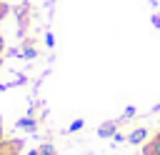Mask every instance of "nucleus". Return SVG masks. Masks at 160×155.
<instances>
[{
	"label": "nucleus",
	"mask_w": 160,
	"mask_h": 155,
	"mask_svg": "<svg viewBox=\"0 0 160 155\" xmlns=\"http://www.w3.org/2000/svg\"><path fill=\"white\" fill-rule=\"evenodd\" d=\"M148 135H150V130H148V128H135V130H130L128 142H130V145H142V142L148 140Z\"/></svg>",
	"instance_id": "obj_1"
},
{
	"label": "nucleus",
	"mask_w": 160,
	"mask_h": 155,
	"mask_svg": "<svg viewBox=\"0 0 160 155\" xmlns=\"http://www.w3.org/2000/svg\"><path fill=\"white\" fill-rule=\"evenodd\" d=\"M115 132H118V120H105L98 128V138H112Z\"/></svg>",
	"instance_id": "obj_2"
},
{
	"label": "nucleus",
	"mask_w": 160,
	"mask_h": 155,
	"mask_svg": "<svg viewBox=\"0 0 160 155\" xmlns=\"http://www.w3.org/2000/svg\"><path fill=\"white\" fill-rule=\"evenodd\" d=\"M145 155H160V132L145 145Z\"/></svg>",
	"instance_id": "obj_3"
},
{
	"label": "nucleus",
	"mask_w": 160,
	"mask_h": 155,
	"mask_svg": "<svg viewBox=\"0 0 160 155\" xmlns=\"http://www.w3.org/2000/svg\"><path fill=\"white\" fill-rule=\"evenodd\" d=\"M18 128H20V130H30V132H32V130L38 128V122H35V118H32V115H28V118H20V120H18Z\"/></svg>",
	"instance_id": "obj_4"
},
{
	"label": "nucleus",
	"mask_w": 160,
	"mask_h": 155,
	"mask_svg": "<svg viewBox=\"0 0 160 155\" xmlns=\"http://www.w3.org/2000/svg\"><path fill=\"white\" fill-rule=\"evenodd\" d=\"M38 152H40V155H58L55 145H50V142H42V145L38 148Z\"/></svg>",
	"instance_id": "obj_5"
},
{
	"label": "nucleus",
	"mask_w": 160,
	"mask_h": 155,
	"mask_svg": "<svg viewBox=\"0 0 160 155\" xmlns=\"http://www.w3.org/2000/svg\"><path fill=\"white\" fill-rule=\"evenodd\" d=\"M82 128H85V120H82V118H78V120H72V122H70L68 132H78V130H82Z\"/></svg>",
	"instance_id": "obj_6"
},
{
	"label": "nucleus",
	"mask_w": 160,
	"mask_h": 155,
	"mask_svg": "<svg viewBox=\"0 0 160 155\" xmlns=\"http://www.w3.org/2000/svg\"><path fill=\"white\" fill-rule=\"evenodd\" d=\"M20 55H22V58H28V60H32V58L38 55V50H35V48H25V50H22Z\"/></svg>",
	"instance_id": "obj_7"
},
{
	"label": "nucleus",
	"mask_w": 160,
	"mask_h": 155,
	"mask_svg": "<svg viewBox=\"0 0 160 155\" xmlns=\"http://www.w3.org/2000/svg\"><path fill=\"white\" fill-rule=\"evenodd\" d=\"M45 45H48L50 50L55 48V35H52V32H48V35H45Z\"/></svg>",
	"instance_id": "obj_8"
},
{
	"label": "nucleus",
	"mask_w": 160,
	"mask_h": 155,
	"mask_svg": "<svg viewBox=\"0 0 160 155\" xmlns=\"http://www.w3.org/2000/svg\"><path fill=\"white\" fill-rule=\"evenodd\" d=\"M132 115H135V108H132V105H128V108H125V115H122V118H132Z\"/></svg>",
	"instance_id": "obj_9"
},
{
	"label": "nucleus",
	"mask_w": 160,
	"mask_h": 155,
	"mask_svg": "<svg viewBox=\"0 0 160 155\" xmlns=\"http://www.w3.org/2000/svg\"><path fill=\"white\" fill-rule=\"evenodd\" d=\"M112 140H115V142H122V140H128V135H122V132H115V135H112Z\"/></svg>",
	"instance_id": "obj_10"
},
{
	"label": "nucleus",
	"mask_w": 160,
	"mask_h": 155,
	"mask_svg": "<svg viewBox=\"0 0 160 155\" xmlns=\"http://www.w3.org/2000/svg\"><path fill=\"white\" fill-rule=\"evenodd\" d=\"M152 25H158V28H160V15H152Z\"/></svg>",
	"instance_id": "obj_11"
},
{
	"label": "nucleus",
	"mask_w": 160,
	"mask_h": 155,
	"mask_svg": "<svg viewBox=\"0 0 160 155\" xmlns=\"http://www.w3.org/2000/svg\"><path fill=\"white\" fill-rule=\"evenodd\" d=\"M28 155H40V152H38V148H35V150H30V152H28Z\"/></svg>",
	"instance_id": "obj_12"
}]
</instances>
